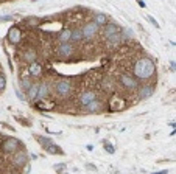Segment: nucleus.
<instances>
[{"mask_svg": "<svg viewBox=\"0 0 176 174\" xmlns=\"http://www.w3.org/2000/svg\"><path fill=\"white\" fill-rule=\"evenodd\" d=\"M137 2H139V6H142V8H145V3H143L142 0H137Z\"/></svg>", "mask_w": 176, "mask_h": 174, "instance_id": "30", "label": "nucleus"}, {"mask_svg": "<svg viewBox=\"0 0 176 174\" xmlns=\"http://www.w3.org/2000/svg\"><path fill=\"white\" fill-rule=\"evenodd\" d=\"M48 93H50V84H48V83L39 84V92H38L36 100H38V101H44L45 98L48 96Z\"/></svg>", "mask_w": 176, "mask_h": 174, "instance_id": "13", "label": "nucleus"}, {"mask_svg": "<svg viewBox=\"0 0 176 174\" xmlns=\"http://www.w3.org/2000/svg\"><path fill=\"white\" fill-rule=\"evenodd\" d=\"M170 67H172V70H173V72H175V67H176L175 61H172V64H170Z\"/></svg>", "mask_w": 176, "mask_h": 174, "instance_id": "28", "label": "nucleus"}, {"mask_svg": "<svg viewBox=\"0 0 176 174\" xmlns=\"http://www.w3.org/2000/svg\"><path fill=\"white\" fill-rule=\"evenodd\" d=\"M27 23H28L30 27H38V25H39V19H38V17H28V19H27Z\"/></svg>", "mask_w": 176, "mask_h": 174, "instance_id": "23", "label": "nucleus"}, {"mask_svg": "<svg viewBox=\"0 0 176 174\" xmlns=\"http://www.w3.org/2000/svg\"><path fill=\"white\" fill-rule=\"evenodd\" d=\"M8 39H9V42L11 44H19L20 42V39H22V31H20V28H17V27H11V30H9V33H8Z\"/></svg>", "mask_w": 176, "mask_h": 174, "instance_id": "11", "label": "nucleus"}, {"mask_svg": "<svg viewBox=\"0 0 176 174\" xmlns=\"http://www.w3.org/2000/svg\"><path fill=\"white\" fill-rule=\"evenodd\" d=\"M28 72H30V75L31 76H41L42 75V67H41V64L39 62H30V65H28Z\"/></svg>", "mask_w": 176, "mask_h": 174, "instance_id": "14", "label": "nucleus"}, {"mask_svg": "<svg viewBox=\"0 0 176 174\" xmlns=\"http://www.w3.org/2000/svg\"><path fill=\"white\" fill-rule=\"evenodd\" d=\"M24 59H25L27 62H35V61H36V53H35L33 50H28V51L24 54Z\"/></svg>", "mask_w": 176, "mask_h": 174, "instance_id": "21", "label": "nucleus"}, {"mask_svg": "<svg viewBox=\"0 0 176 174\" xmlns=\"http://www.w3.org/2000/svg\"><path fill=\"white\" fill-rule=\"evenodd\" d=\"M31 84H33V83H31L28 78H22V79H20V87H22L24 90H28V89L31 87Z\"/></svg>", "mask_w": 176, "mask_h": 174, "instance_id": "22", "label": "nucleus"}, {"mask_svg": "<svg viewBox=\"0 0 176 174\" xmlns=\"http://www.w3.org/2000/svg\"><path fill=\"white\" fill-rule=\"evenodd\" d=\"M13 19V16H3V17H0V20H11Z\"/></svg>", "mask_w": 176, "mask_h": 174, "instance_id": "27", "label": "nucleus"}, {"mask_svg": "<svg viewBox=\"0 0 176 174\" xmlns=\"http://www.w3.org/2000/svg\"><path fill=\"white\" fill-rule=\"evenodd\" d=\"M13 165L17 166V168L27 165V152L25 151H16V154L13 157Z\"/></svg>", "mask_w": 176, "mask_h": 174, "instance_id": "8", "label": "nucleus"}, {"mask_svg": "<svg viewBox=\"0 0 176 174\" xmlns=\"http://www.w3.org/2000/svg\"><path fill=\"white\" fill-rule=\"evenodd\" d=\"M147 19H148V20H150V22H151V23H153V25L156 27V28L159 27V23H157V20H156L154 17H151V16H147Z\"/></svg>", "mask_w": 176, "mask_h": 174, "instance_id": "25", "label": "nucleus"}, {"mask_svg": "<svg viewBox=\"0 0 176 174\" xmlns=\"http://www.w3.org/2000/svg\"><path fill=\"white\" fill-rule=\"evenodd\" d=\"M73 51H75V47H73L72 42L59 44V47H58V50H56V53H58L59 58H69V56L73 54Z\"/></svg>", "mask_w": 176, "mask_h": 174, "instance_id": "6", "label": "nucleus"}, {"mask_svg": "<svg viewBox=\"0 0 176 174\" xmlns=\"http://www.w3.org/2000/svg\"><path fill=\"white\" fill-rule=\"evenodd\" d=\"M38 92H39V84H31V87L27 90V96H28L30 100H36Z\"/></svg>", "mask_w": 176, "mask_h": 174, "instance_id": "19", "label": "nucleus"}, {"mask_svg": "<svg viewBox=\"0 0 176 174\" xmlns=\"http://www.w3.org/2000/svg\"><path fill=\"white\" fill-rule=\"evenodd\" d=\"M106 151L112 154V152H114V146H112V145H106Z\"/></svg>", "mask_w": 176, "mask_h": 174, "instance_id": "26", "label": "nucleus"}, {"mask_svg": "<svg viewBox=\"0 0 176 174\" xmlns=\"http://www.w3.org/2000/svg\"><path fill=\"white\" fill-rule=\"evenodd\" d=\"M115 33H120V28H119L117 25H114V23H111V25H104V31H103L104 39H108L109 36H112V34H115Z\"/></svg>", "mask_w": 176, "mask_h": 174, "instance_id": "15", "label": "nucleus"}, {"mask_svg": "<svg viewBox=\"0 0 176 174\" xmlns=\"http://www.w3.org/2000/svg\"><path fill=\"white\" fill-rule=\"evenodd\" d=\"M93 22H95L98 27H101V25H106V23H108V17H106L103 13H97V14H93Z\"/></svg>", "mask_w": 176, "mask_h": 174, "instance_id": "18", "label": "nucleus"}, {"mask_svg": "<svg viewBox=\"0 0 176 174\" xmlns=\"http://www.w3.org/2000/svg\"><path fill=\"white\" fill-rule=\"evenodd\" d=\"M5 87H6V78L0 73V90H3Z\"/></svg>", "mask_w": 176, "mask_h": 174, "instance_id": "24", "label": "nucleus"}, {"mask_svg": "<svg viewBox=\"0 0 176 174\" xmlns=\"http://www.w3.org/2000/svg\"><path fill=\"white\" fill-rule=\"evenodd\" d=\"M70 34H72V30H69V28L62 30V31L58 34V42H59V44L70 42Z\"/></svg>", "mask_w": 176, "mask_h": 174, "instance_id": "16", "label": "nucleus"}, {"mask_svg": "<svg viewBox=\"0 0 176 174\" xmlns=\"http://www.w3.org/2000/svg\"><path fill=\"white\" fill-rule=\"evenodd\" d=\"M19 146H20V141L17 138H14V137H9L2 143V149L5 152H16L19 149Z\"/></svg>", "mask_w": 176, "mask_h": 174, "instance_id": "4", "label": "nucleus"}, {"mask_svg": "<svg viewBox=\"0 0 176 174\" xmlns=\"http://www.w3.org/2000/svg\"><path fill=\"white\" fill-rule=\"evenodd\" d=\"M70 41H73V42H80V41H83L81 28H77V30H73V31H72V34H70Z\"/></svg>", "mask_w": 176, "mask_h": 174, "instance_id": "20", "label": "nucleus"}, {"mask_svg": "<svg viewBox=\"0 0 176 174\" xmlns=\"http://www.w3.org/2000/svg\"><path fill=\"white\" fill-rule=\"evenodd\" d=\"M36 138H38V141H39V143L42 145V146H44V148L47 149V151H48V152H51V154H59V152H61V151H59V148H58V146H56V145H55V143L51 141V138H47V137H41V135H38Z\"/></svg>", "mask_w": 176, "mask_h": 174, "instance_id": "5", "label": "nucleus"}, {"mask_svg": "<svg viewBox=\"0 0 176 174\" xmlns=\"http://www.w3.org/2000/svg\"><path fill=\"white\" fill-rule=\"evenodd\" d=\"M123 38H125V36H123L122 33H115V34L109 36L106 41H108V44H109V45H119V44L123 41Z\"/></svg>", "mask_w": 176, "mask_h": 174, "instance_id": "17", "label": "nucleus"}, {"mask_svg": "<svg viewBox=\"0 0 176 174\" xmlns=\"http://www.w3.org/2000/svg\"><path fill=\"white\" fill-rule=\"evenodd\" d=\"M156 73V65L150 58H140L134 64V75L139 79H148Z\"/></svg>", "mask_w": 176, "mask_h": 174, "instance_id": "1", "label": "nucleus"}, {"mask_svg": "<svg viewBox=\"0 0 176 174\" xmlns=\"http://www.w3.org/2000/svg\"><path fill=\"white\" fill-rule=\"evenodd\" d=\"M55 92L58 96H67L72 92V83L70 79H59L55 84Z\"/></svg>", "mask_w": 176, "mask_h": 174, "instance_id": "2", "label": "nucleus"}, {"mask_svg": "<svg viewBox=\"0 0 176 174\" xmlns=\"http://www.w3.org/2000/svg\"><path fill=\"white\" fill-rule=\"evenodd\" d=\"M100 27L95 23V22H89L86 23L83 28H81V33H83V39H93L95 34L98 33Z\"/></svg>", "mask_w": 176, "mask_h": 174, "instance_id": "3", "label": "nucleus"}, {"mask_svg": "<svg viewBox=\"0 0 176 174\" xmlns=\"http://www.w3.org/2000/svg\"><path fill=\"white\" fill-rule=\"evenodd\" d=\"M153 93H154V86H150V84H147V86L139 87L137 96H139V100H147V98H150Z\"/></svg>", "mask_w": 176, "mask_h": 174, "instance_id": "9", "label": "nucleus"}, {"mask_svg": "<svg viewBox=\"0 0 176 174\" xmlns=\"http://www.w3.org/2000/svg\"><path fill=\"white\" fill-rule=\"evenodd\" d=\"M93 100H97V93H95L93 90H86V92H83L81 96H80V104L84 107V106H88L89 103L93 101Z\"/></svg>", "mask_w": 176, "mask_h": 174, "instance_id": "10", "label": "nucleus"}, {"mask_svg": "<svg viewBox=\"0 0 176 174\" xmlns=\"http://www.w3.org/2000/svg\"><path fill=\"white\" fill-rule=\"evenodd\" d=\"M83 109H84V112H88V114H97V112L101 110V103H100L98 100H93V101L89 103L88 106H84Z\"/></svg>", "mask_w": 176, "mask_h": 174, "instance_id": "12", "label": "nucleus"}, {"mask_svg": "<svg viewBox=\"0 0 176 174\" xmlns=\"http://www.w3.org/2000/svg\"><path fill=\"white\" fill-rule=\"evenodd\" d=\"M120 84L123 87H126V89H130V90H134L137 87V79L132 78L131 75L123 73V75H120Z\"/></svg>", "mask_w": 176, "mask_h": 174, "instance_id": "7", "label": "nucleus"}, {"mask_svg": "<svg viewBox=\"0 0 176 174\" xmlns=\"http://www.w3.org/2000/svg\"><path fill=\"white\" fill-rule=\"evenodd\" d=\"M168 173V171H167V170H164V171H157V173H153V174H167Z\"/></svg>", "mask_w": 176, "mask_h": 174, "instance_id": "29", "label": "nucleus"}]
</instances>
